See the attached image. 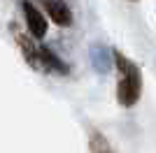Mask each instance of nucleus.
Masks as SVG:
<instances>
[{
    "label": "nucleus",
    "mask_w": 156,
    "mask_h": 153,
    "mask_svg": "<svg viewBox=\"0 0 156 153\" xmlns=\"http://www.w3.org/2000/svg\"><path fill=\"white\" fill-rule=\"evenodd\" d=\"M117 65H119V74H121V79H119V100H121V104L130 107L140 95V72L130 60H126L119 53H117Z\"/></svg>",
    "instance_id": "1"
},
{
    "label": "nucleus",
    "mask_w": 156,
    "mask_h": 153,
    "mask_svg": "<svg viewBox=\"0 0 156 153\" xmlns=\"http://www.w3.org/2000/svg\"><path fill=\"white\" fill-rule=\"evenodd\" d=\"M23 9H26V23H28V30L33 32V37H42L47 30V21L42 16L37 7H33L30 2H23Z\"/></svg>",
    "instance_id": "2"
},
{
    "label": "nucleus",
    "mask_w": 156,
    "mask_h": 153,
    "mask_svg": "<svg viewBox=\"0 0 156 153\" xmlns=\"http://www.w3.org/2000/svg\"><path fill=\"white\" fill-rule=\"evenodd\" d=\"M42 5H44L47 14H49V16H51V19L56 21L58 25H68V23L72 21L70 9L65 7L63 0H42Z\"/></svg>",
    "instance_id": "3"
}]
</instances>
